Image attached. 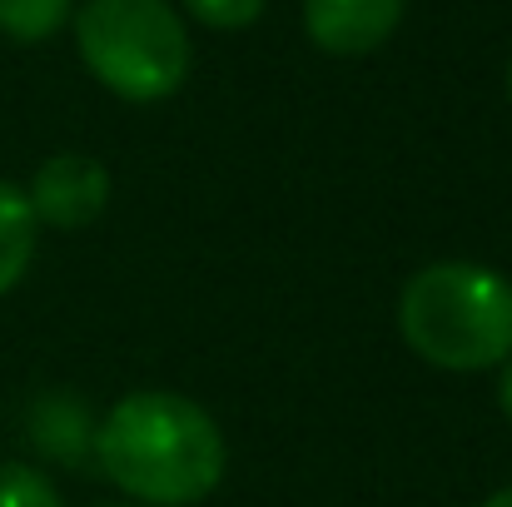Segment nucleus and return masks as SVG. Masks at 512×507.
Here are the masks:
<instances>
[{"label": "nucleus", "instance_id": "9d476101", "mask_svg": "<svg viewBox=\"0 0 512 507\" xmlns=\"http://www.w3.org/2000/svg\"><path fill=\"white\" fill-rule=\"evenodd\" d=\"M498 403H503V413L512 418V363H508V373H503V383H498Z\"/></svg>", "mask_w": 512, "mask_h": 507}, {"label": "nucleus", "instance_id": "f257e3e1", "mask_svg": "<svg viewBox=\"0 0 512 507\" xmlns=\"http://www.w3.org/2000/svg\"><path fill=\"white\" fill-rule=\"evenodd\" d=\"M100 463L115 488L150 507L199 503L224 478L219 423L179 393H130L95 433Z\"/></svg>", "mask_w": 512, "mask_h": 507}, {"label": "nucleus", "instance_id": "6e6552de", "mask_svg": "<svg viewBox=\"0 0 512 507\" xmlns=\"http://www.w3.org/2000/svg\"><path fill=\"white\" fill-rule=\"evenodd\" d=\"M0 507H65L55 483L25 463H0Z\"/></svg>", "mask_w": 512, "mask_h": 507}, {"label": "nucleus", "instance_id": "39448f33", "mask_svg": "<svg viewBox=\"0 0 512 507\" xmlns=\"http://www.w3.org/2000/svg\"><path fill=\"white\" fill-rule=\"evenodd\" d=\"M403 20V0H304V25L329 55H368Z\"/></svg>", "mask_w": 512, "mask_h": 507}, {"label": "nucleus", "instance_id": "7ed1b4c3", "mask_svg": "<svg viewBox=\"0 0 512 507\" xmlns=\"http://www.w3.org/2000/svg\"><path fill=\"white\" fill-rule=\"evenodd\" d=\"M75 40L95 80L125 100H165L189 75V35L165 0H85Z\"/></svg>", "mask_w": 512, "mask_h": 507}, {"label": "nucleus", "instance_id": "f8f14e48", "mask_svg": "<svg viewBox=\"0 0 512 507\" xmlns=\"http://www.w3.org/2000/svg\"><path fill=\"white\" fill-rule=\"evenodd\" d=\"M508 90H512V70H508Z\"/></svg>", "mask_w": 512, "mask_h": 507}, {"label": "nucleus", "instance_id": "20e7f679", "mask_svg": "<svg viewBox=\"0 0 512 507\" xmlns=\"http://www.w3.org/2000/svg\"><path fill=\"white\" fill-rule=\"evenodd\" d=\"M25 199H30L35 224L45 219L50 229H85L110 204V169L90 155H55L35 169V184Z\"/></svg>", "mask_w": 512, "mask_h": 507}, {"label": "nucleus", "instance_id": "0eeeda50", "mask_svg": "<svg viewBox=\"0 0 512 507\" xmlns=\"http://www.w3.org/2000/svg\"><path fill=\"white\" fill-rule=\"evenodd\" d=\"M70 0H0V30L10 40H45L65 25Z\"/></svg>", "mask_w": 512, "mask_h": 507}, {"label": "nucleus", "instance_id": "423d86ee", "mask_svg": "<svg viewBox=\"0 0 512 507\" xmlns=\"http://www.w3.org/2000/svg\"><path fill=\"white\" fill-rule=\"evenodd\" d=\"M35 259V214L25 189H15L10 179H0V294L15 289L25 279Z\"/></svg>", "mask_w": 512, "mask_h": 507}, {"label": "nucleus", "instance_id": "9b49d317", "mask_svg": "<svg viewBox=\"0 0 512 507\" xmlns=\"http://www.w3.org/2000/svg\"><path fill=\"white\" fill-rule=\"evenodd\" d=\"M483 507H512V488H503V493H493Z\"/></svg>", "mask_w": 512, "mask_h": 507}, {"label": "nucleus", "instance_id": "f03ea898", "mask_svg": "<svg viewBox=\"0 0 512 507\" xmlns=\"http://www.w3.org/2000/svg\"><path fill=\"white\" fill-rule=\"evenodd\" d=\"M398 324L408 348L438 368H493L512 353V284L463 259L428 264L408 279Z\"/></svg>", "mask_w": 512, "mask_h": 507}, {"label": "nucleus", "instance_id": "1a4fd4ad", "mask_svg": "<svg viewBox=\"0 0 512 507\" xmlns=\"http://www.w3.org/2000/svg\"><path fill=\"white\" fill-rule=\"evenodd\" d=\"M184 5L214 30H244L264 15V0H184Z\"/></svg>", "mask_w": 512, "mask_h": 507}]
</instances>
